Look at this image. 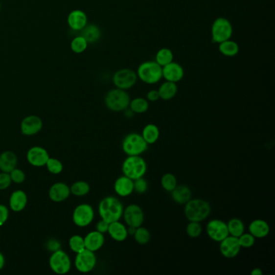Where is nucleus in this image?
Here are the masks:
<instances>
[{"label":"nucleus","mask_w":275,"mask_h":275,"mask_svg":"<svg viewBox=\"0 0 275 275\" xmlns=\"http://www.w3.org/2000/svg\"><path fill=\"white\" fill-rule=\"evenodd\" d=\"M219 51L225 57L232 58L238 54L240 47L236 42L229 39L219 44Z\"/></svg>","instance_id":"obj_30"},{"label":"nucleus","mask_w":275,"mask_h":275,"mask_svg":"<svg viewBox=\"0 0 275 275\" xmlns=\"http://www.w3.org/2000/svg\"><path fill=\"white\" fill-rule=\"evenodd\" d=\"M5 264L4 256L2 255V252H0V271L3 268Z\"/></svg>","instance_id":"obj_51"},{"label":"nucleus","mask_w":275,"mask_h":275,"mask_svg":"<svg viewBox=\"0 0 275 275\" xmlns=\"http://www.w3.org/2000/svg\"><path fill=\"white\" fill-rule=\"evenodd\" d=\"M10 177L12 179V182L15 183L21 184L23 183L25 181L26 175L23 170L18 168H15L14 170H12L9 173Z\"/></svg>","instance_id":"obj_43"},{"label":"nucleus","mask_w":275,"mask_h":275,"mask_svg":"<svg viewBox=\"0 0 275 275\" xmlns=\"http://www.w3.org/2000/svg\"><path fill=\"white\" fill-rule=\"evenodd\" d=\"M160 184L165 191L171 192L178 185V181H177L176 177L174 176V174L171 173H167V174H164L160 179Z\"/></svg>","instance_id":"obj_36"},{"label":"nucleus","mask_w":275,"mask_h":275,"mask_svg":"<svg viewBox=\"0 0 275 275\" xmlns=\"http://www.w3.org/2000/svg\"><path fill=\"white\" fill-rule=\"evenodd\" d=\"M124 205L121 201L115 196H107L99 202L98 206L99 215L102 220L107 222L118 221L123 216Z\"/></svg>","instance_id":"obj_1"},{"label":"nucleus","mask_w":275,"mask_h":275,"mask_svg":"<svg viewBox=\"0 0 275 275\" xmlns=\"http://www.w3.org/2000/svg\"><path fill=\"white\" fill-rule=\"evenodd\" d=\"M69 249L75 253L80 252L85 250L84 237L80 235H73L69 240Z\"/></svg>","instance_id":"obj_38"},{"label":"nucleus","mask_w":275,"mask_h":275,"mask_svg":"<svg viewBox=\"0 0 275 275\" xmlns=\"http://www.w3.org/2000/svg\"><path fill=\"white\" fill-rule=\"evenodd\" d=\"M143 139L148 145H154L159 140L160 137V130L159 127L154 124L145 125L141 133Z\"/></svg>","instance_id":"obj_28"},{"label":"nucleus","mask_w":275,"mask_h":275,"mask_svg":"<svg viewBox=\"0 0 275 275\" xmlns=\"http://www.w3.org/2000/svg\"><path fill=\"white\" fill-rule=\"evenodd\" d=\"M133 183H134V191L138 194L142 195L148 190L149 184H148L146 179H144V177L136 179L133 181Z\"/></svg>","instance_id":"obj_42"},{"label":"nucleus","mask_w":275,"mask_h":275,"mask_svg":"<svg viewBox=\"0 0 275 275\" xmlns=\"http://www.w3.org/2000/svg\"><path fill=\"white\" fill-rule=\"evenodd\" d=\"M250 274L251 275H263V271L260 268H254L252 269Z\"/></svg>","instance_id":"obj_50"},{"label":"nucleus","mask_w":275,"mask_h":275,"mask_svg":"<svg viewBox=\"0 0 275 275\" xmlns=\"http://www.w3.org/2000/svg\"><path fill=\"white\" fill-rule=\"evenodd\" d=\"M122 172L132 180L145 176L147 172V163L141 156H128L122 164Z\"/></svg>","instance_id":"obj_3"},{"label":"nucleus","mask_w":275,"mask_h":275,"mask_svg":"<svg viewBox=\"0 0 275 275\" xmlns=\"http://www.w3.org/2000/svg\"><path fill=\"white\" fill-rule=\"evenodd\" d=\"M206 232L209 238L218 243L229 236L227 223L219 219H213L206 224Z\"/></svg>","instance_id":"obj_13"},{"label":"nucleus","mask_w":275,"mask_h":275,"mask_svg":"<svg viewBox=\"0 0 275 275\" xmlns=\"http://www.w3.org/2000/svg\"><path fill=\"white\" fill-rule=\"evenodd\" d=\"M174 61V53L172 50L168 48H162L157 52L155 62L160 67H163Z\"/></svg>","instance_id":"obj_33"},{"label":"nucleus","mask_w":275,"mask_h":275,"mask_svg":"<svg viewBox=\"0 0 275 275\" xmlns=\"http://www.w3.org/2000/svg\"><path fill=\"white\" fill-rule=\"evenodd\" d=\"M69 189H70V194L78 197H82V196H85L90 192L91 186L87 182L78 181L73 183Z\"/></svg>","instance_id":"obj_34"},{"label":"nucleus","mask_w":275,"mask_h":275,"mask_svg":"<svg viewBox=\"0 0 275 275\" xmlns=\"http://www.w3.org/2000/svg\"><path fill=\"white\" fill-rule=\"evenodd\" d=\"M137 74L143 83L153 85L160 82L162 78V67L155 61H148L139 66Z\"/></svg>","instance_id":"obj_5"},{"label":"nucleus","mask_w":275,"mask_h":275,"mask_svg":"<svg viewBox=\"0 0 275 275\" xmlns=\"http://www.w3.org/2000/svg\"><path fill=\"white\" fill-rule=\"evenodd\" d=\"M186 232L187 236L190 238H198L202 234V225L200 222L189 221L188 225H186Z\"/></svg>","instance_id":"obj_39"},{"label":"nucleus","mask_w":275,"mask_h":275,"mask_svg":"<svg viewBox=\"0 0 275 275\" xmlns=\"http://www.w3.org/2000/svg\"><path fill=\"white\" fill-rule=\"evenodd\" d=\"M211 39L214 43L220 44L231 39L233 28L232 23L225 17L216 19L211 25Z\"/></svg>","instance_id":"obj_7"},{"label":"nucleus","mask_w":275,"mask_h":275,"mask_svg":"<svg viewBox=\"0 0 275 275\" xmlns=\"http://www.w3.org/2000/svg\"><path fill=\"white\" fill-rule=\"evenodd\" d=\"M70 195V189L67 184L64 183H56L51 186L48 190V197L55 203L63 202L67 200Z\"/></svg>","instance_id":"obj_18"},{"label":"nucleus","mask_w":275,"mask_h":275,"mask_svg":"<svg viewBox=\"0 0 275 275\" xmlns=\"http://www.w3.org/2000/svg\"><path fill=\"white\" fill-rule=\"evenodd\" d=\"M81 33L87 42L89 43H95L98 42L102 36L101 30L95 24H87L85 28H83Z\"/></svg>","instance_id":"obj_29"},{"label":"nucleus","mask_w":275,"mask_h":275,"mask_svg":"<svg viewBox=\"0 0 275 275\" xmlns=\"http://www.w3.org/2000/svg\"><path fill=\"white\" fill-rule=\"evenodd\" d=\"M87 14L82 10H73L67 17L68 25L73 31L83 30L87 26Z\"/></svg>","instance_id":"obj_20"},{"label":"nucleus","mask_w":275,"mask_h":275,"mask_svg":"<svg viewBox=\"0 0 275 275\" xmlns=\"http://www.w3.org/2000/svg\"><path fill=\"white\" fill-rule=\"evenodd\" d=\"M43 127L42 119L37 115H28L22 120L21 124V133L24 136H34L39 133Z\"/></svg>","instance_id":"obj_16"},{"label":"nucleus","mask_w":275,"mask_h":275,"mask_svg":"<svg viewBox=\"0 0 275 275\" xmlns=\"http://www.w3.org/2000/svg\"><path fill=\"white\" fill-rule=\"evenodd\" d=\"M94 219V208L88 204H81L73 211L72 220L76 226L85 228L89 226Z\"/></svg>","instance_id":"obj_9"},{"label":"nucleus","mask_w":275,"mask_h":275,"mask_svg":"<svg viewBox=\"0 0 275 275\" xmlns=\"http://www.w3.org/2000/svg\"><path fill=\"white\" fill-rule=\"evenodd\" d=\"M136 229H137V228L128 226V233H129V236H133L134 233H135Z\"/></svg>","instance_id":"obj_52"},{"label":"nucleus","mask_w":275,"mask_h":275,"mask_svg":"<svg viewBox=\"0 0 275 275\" xmlns=\"http://www.w3.org/2000/svg\"><path fill=\"white\" fill-rule=\"evenodd\" d=\"M49 158L48 151L41 146L32 147L27 153L28 163L35 167L45 166Z\"/></svg>","instance_id":"obj_15"},{"label":"nucleus","mask_w":275,"mask_h":275,"mask_svg":"<svg viewBox=\"0 0 275 275\" xmlns=\"http://www.w3.org/2000/svg\"><path fill=\"white\" fill-rule=\"evenodd\" d=\"M238 241L241 248L249 249V248H251L254 246L255 242H256V238H255L254 236H252V234H250V232H248V233L244 232L242 235L239 236Z\"/></svg>","instance_id":"obj_41"},{"label":"nucleus","mask_w":275,"mask_h":275,"mask_svg":"<svg viewBox=\"0 0 275 275\" xmlns=\"http://www.w3.org/2000/svg\"><path fill=\"white\" fill-rule=\"evenodd\" d=\"M227 226L230 236H235L237 238L246 231L245 224L239 218H232L231 220H229Z\"/></svg>","instance_id":"obj_31"},{"label":"nucleus","mask_w":275,"mask_h":275,"mask_svg":"<svg viewBox=\"0 0 275 275\" xmlns=\"http://www.w3.org/2000/svg\"><path fill=\"white\" fill-rule=\"evenodd\" d=\"M130 100V96L127 91L115 87L107 93L104 103L109 110L115 113H119L124 112L129 108Z\"/></svg>","instance_id":"obj_4"},{"label":"nucleus","mask_w":275,"mask_h":275,"mask_svg":"<svg viewBox=\"0 0 275 275\" xmlns=\"http://www.w3.org/2000/svg\"><path fill=\"white\" fill-rule=\"evenodd\" d=\"M148 145L141 134L138 133H129L122 141V149L127 156H141L148 149Z\"/></svg>","instance_id":"obj_6"},{"label":"nucleus","mask_w":275,"mask_h":275,"mask_svg":"<svg viewBox=\"0 0 275 275\" xmlns=\"http://www.w3.org/2000/svg\"><path fill=\"white\" fill-rule=\"evenodd\" d=\"M108 233L109 234L111 238L117 242H123L126 241L129 237L127 225L120 222L119 220L109 224Z\"/></svg>","instance_id":"obj_21"},{"label":"nucleus","mask_w":275,"mask_h":275,"mask_svg":"<svg viewBox=\"0 0 275 275\" xmlns=\"http://www.w3.org/2000/svg\"><path fill=\"white\" fill-rule=\"evenodd\" d=\"M0 10H1V3H0Z\"/></svg>","instance_id":"obj_53"},{"label":"nucleus","mask_w":275,"mask_h":275,"mask_svg":"<svg viewBox=\"0 0 275 275\" xmlns=\"http://www.w3.org/2000/svg\"><path fill=\"white\" fill-rule=\"evenodd\" d=\"M84 242L87 250L95 252L103 247L105 243V237L103 233L95 230L86 235L84 237Z\"/></svg>","instance_id":"obj_22"},{"label":"nucleus","mask_w":275,"mask_h":275,"mask_svg":"<svg viewBox=\"0 0 275 275\" xmlns=\"http://www.w3.org/2000/svg\"><path fill=\"white\" fill-rule=\"evenodd\" d=\"M158 91H159L160 99L165 100V101H168V100L174 99L176 95L178 93V86H177V83L165 81V83L160 86Z\"/></svg>","instance_id":"obj_27"},{"label":"nucleus","mask_w":275,"mask_h":275,"mask_svg":"<svg viewBox=\"0 0 275 275\" xmlns=\"http://www.w3.org/2000/svg\"><path fill=\"white\" fill-rule=\"evenodd\" d=\"M183 77V68L181 65L174 61L162 67V78H165V81L177 83L180 82Z\"/></svg>","instance_id":"obj_17"},{"label":"nucleus","mask_w":275,"mask_h":275,"mask_svg":"<svg viewBox=\"0 0 275 275\" xmlns=\"http://www.w3.org/2000/svg\"><path fill=\"white\" fill-rule=\"evenodd\" d=\"M48 172L53 174H59L63 170V165L62 161L54 158H49L46 164Z\"/></svg>","instance_id":"obj_40"},{"label":"nucleus","mask_w":275,"mask_h":275,"mask_svg":"<svg viewBox=\"0 0 275 275\" xmlns=\"http://www.w3.org/2000/svg\"><path fill=\"white\" fill-rule=\"evenodd\" d=\"M87 47H88V42L81 35L74 37L70 43V48H71L72 51L73 53H78V54L85 52Z\"/></svg>","instance_id":"obj_37"},{"label":"nucleus","mask_w":275,"mask_h":275,"mask_svg":"<svg viewBox=\"0 0 275 275\" xmlns=\"http://www.w3.org/2000/svg\"><path fill=\"white\" fill-rule=\"evenodd\" d=\"M48 264L51 270L57 275H66L71 269V260L69 255L61 249L52 252Z\"/></svg>","instance_id":"obj_8"},{"label":"nucleus","mask_w":275,"mask_h":275,"mask_svg":"<svg viewBox=\"0 0 275 275\" xmlns=\"http://www.w3.org/2000/svg\"><path fill=\"white\" fill-rule=\"evenodd\" d=\"M96 264L97 257L94 252L85 249L82 252L76 253L74 266L81 273H89L94 270Z\"/></svg>","instance_id":"obj_11"},{"label":"nucleus","mask_w":275,"mask_h":275,"mask_svg":"<svg viewBox=\"0 0 275 275\" xmlns=\"http://www.w3.org/2000/svg\"><path fill=\"white\" fill-rule=\"evenodd\" d=\"M114 190L119 197H128L134 192V183L133 180L125 175L117 178L114 183Z\"/></svg>","instance_id":"obj_19"},{"label":"nucleus","mask_w":275,"mask_h":275,"mask_svg":"<svg viewBox=\"0 0 275 275\" xmlns=\"http://www.w3.org/2000/svg\"><path fill=\"white\" fill-rule=\"evenodd\" d=\"M9 217V210L3 204H0V227L7 222Z\"/></svg>","instance_id":"obj_45"},{"label":"nucleus","mask_w":275,"mask_h":275,"mask_svg":"<svg viewBox=\"0 0 275 275\" xmlns=\"http://www.w3.org/2000/svg\"><path fill=\"white\" fill-rule=\"evenodd\" d=\"M12 183L9 173H0V190L8 188L11 186Z\"/></svg>","instance_id":"obj_44"},{"label":"nucleus","mask_w":275,"mask_h":275,"mask_svg":"<svg viewBox=\"0 0 275 275\" xmlns=\"http://www.w3.org/2000/svg\"><path fill=\"white\" fill-rule=\"evenodd\" d=\"M211 205L207 201L201 199H190L185 204L184 214L189 221L203 222L211 214Z\"/></svg>","instance_id":"obj_2"},{"label":"nucleus","mask_w":275,"mask_h":275,"mask_svg":"<svg viewBox=\"0 0 275 275\" xmlns=\"http://www.w3.org/2000/svg\"><path fill=\"white\" fill-rule=\"evenodd\" d=\"M108 227H109V223L101 219V220H99V222L97 223L95 229L98 232L104 234L106 232H108Z\"/></svg>","instance_id":"obj_46"},{"label":"nucleus","mask_w":275,"mask_h":275,"mask_svg":"<svg viewBox=\"0 0 275 275\" xmlns=\"http://www.w3.org/2000/svg\"><path fill=\"white\" fill-rule=\"evenodd\" d=\"M160 99L159 91L158 90H151L147 93L146 99L149 102H156Z\"/></svg>","instance_id":"obj_48"},{"label":"nucleus","mask_w":275,"mask_h":275,"mask_svg":"<svg viewBox=\"0 0 275 275\" xmlns=\"http://www.w3.org/2000/svg\"><path fill=\"white\" fill-rule=\"evenodd\" d=\"M17 161L18 159L14 152L9 150L2 152V154H0V170L2 172H11L16 168Z\"/></svg>","instance_id":"obj_25"},{"label":"nucleus","mask_w":275,"mask_h":275,"mask_svg":"<svg viewBox=\"0 0 275 275\" xmlns=\"http://www.w3.org/2000/svg\"><path fill=\"white\" fill-rule=\"evenodd\" d=\"M137 72L131 69H121L117 70L113 75V82L116 88L128 91L135 86L138 81Z\"/></svg>","instance_id":"obj_10"},{"label":"nucleus","mask_w":275,"mask_h":275,"mask_svg":"<svg viewBox=\"0 0 275 275\" xmlns=\"http://www.w3.org/2000/svg\"><path fill=\"white\" fill-rule=\"evenodd\" d=\"M249 232L256 239L266 238L271 232V227L266 220L256 219L249 225Z\"/></svg>","instance_id":"obj_23"},{"label":"nucleus","mask_w":275,"mask_h":275,"mask_svg":"<svg viewBox=\"0 0 275 275\" xmlns=\"http://www.w3.org/2000/svg\"><path fill=\"white\" fill-rule=\"evenodd\" d=\"M241 247L238 238L232 236H228L220 242V252L223 257L232 259L237 257L241 252Z\"/></svg>","instance_id":"obj_14"},{"label":"nucleus","mask_w":275,"mask_h":275,"mask_svg":"<svg viewBox=\"0 0 275 275\" xmlns=\"http://www.w3.org/2000/svg\"><path fill=\"white\" fill-rule=\"evenodd\" d=\"M170 193L174 202L180 205H185L192 198L191 190L186 185H177Z\"/></svg>","instance_id":"obj_26"},{"label":"nucleus","mask_w":275,"mask_h":275,"mask_svg":"<svg viewBox=\"0 0 275 275\" xmlns=\"http://www.w3.org/2000/svg\"><path fill=\"white\" fill-rule=\"evenodd\" d=\"M28 204V196L23 190H16L12 193L9 199V206L14 212H21Z\"/></svg>","instance_id":"obj_24"},{"label":"nucleus","mask_w":275,"mask_h":275,"mask_svg":"<svg viewBox=\"0 0 275 275\" xmlns=\"http://www.w3.org/2000/svg\"><path fill=\"white\" fill-rule=\"evenodd\" d=\"M46 246H47L48 250L52 252L61 249V244H60L59 241H57L55 239H50L46 244Z\"/></svg>","instance_id":"obj_47"},{"label":"nucleus","mask_w":275,"mask_h":275,"mask_svg":"<svg viewBox=\"0 0 275 275\" xmlns=\"http://www.w3.org/2000/svg\"><path fill=\"white\" fill-rule=\"evenodd\" d=\"M122 218L127 226L138 228L142 226L145 220V214L138 204H131L124 208Z\"/></svg>","instance_id":"obj_12"},{"label":"nucleus","mask_w":275,"mask_h":275,"mask_svg":"<svg viewBox=\"0 0 275 275\" xmlns=\"http://www.w3.org/2000/svg\"><path fill=\"white\" fill-rule=\"evenodd\" d=\"M129 108L135 114H143L149 110V101L142 97H137L135 99H131Z\"/></svg>","instance_id":"obj_32"},{"label":"nucleus","mask_w":275,"mask_h":275,"mask_svg":"<svg viewBox=\"0 0 275 275\" xmlns=\"http://www.w3.org/2000/svg\"><path fill=\"white\" fill-rule=\"evenodd\" d=\"M133 237L135 239L137 243L139 244L140 246H145L150 241L151 234L146 228L140 226V227L137 228Z\"/></svg>","instance_id":"obj_35"},{"label":"nucleus","mask_w":275,"mask_h":275,"mask_svg":"<svg viewBox=\"0 0 275 275\" xmlns=\"http://www.w3.org/2000/svg\"><path fill=\"white\" fill-rule=\"evenodd\" d=\"M124 116L128 118V119H130V118H133L135 115V113H133V111L131 110L130 108H128L127 109L124 111Z\"/></svg>","instance_id":"obj_49"}]
</instances>
